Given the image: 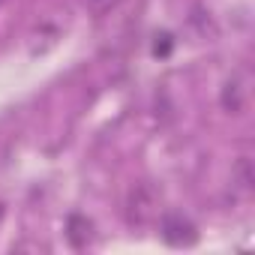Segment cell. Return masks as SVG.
Listing matches in <instances>:
<instances>
[{
	"instance_id": "6da1fadb",
	"label": "cell",
	"mask_w": 255,
	"mask_h": 255,
	"mask_svg": "<svg viewBox=\"0 0 255 255\" xmlns=\"http://www.w3.org/2000/svg\"><path fill=\"white\" fill-rule=\"evenodd\" d=\"M159 201H162V195H159V189L150 180L132 183L129 192H126V198H123V216H126V222L135 225V228L150 225L156 219V213H159Z\"/></svg>"
},
{
	"instance_id": "3957f363",
	"label": "cell",
	"mask_w": 255,
	"mask_h": 255,
	"mask_svg": "<svg viewBox=\"0 0 255 255\" xmlns=\"http://www.w3.org/2000/svg\"><path fill=\"white\" fill-rule=\"evenodd\" d=\"M219 102H222V108L228 114H240L243 111V105H246V87H243V81L237 75L225 81V87L219 93Z\"/></svg>"
},
{
	"instance_id": "8992f818",
	"label": "cell",
	"mask_w": 255,
	"mask_h": 255,
	"mask_svg": "<svg viewBox=\"0 0 255 255\" xmlns=\"http://www.w3.org/2000/svg\"><path fill=\"white\" fill-rule=\"evenodd\" d=\"M84 3V9L90 12V15H105V12H111L120 0H81Z\"/></svg>"
},
{
	"instance_id": "ba28073f",
	"label": "cell",
	"mask_w": 255,
	"mask_h": 255,
	"mask_svg": "<svg viewBox=\"0 0 255 255\" xmlns=\"http://www.w3.org/2000/svg\"><path fill=\"white\" fill-rule=\"evenodd\" d=\"M0 3H3V0H0Z\"/></svg>"
},
{
	"instance_id": "52a82bcc",
	"label": "cell",
	"mask_w": 255,
	"mask_h": 255,
	"mask_svg": "<svg viewBox=\"0 0 255 255\" xmlns=\"http://www.w3.org/2000/svg\"><path fill=\"white\" fill-rule=\"evenodd\" d=\"M0 216H3V204H0Z\"/></svg>"
},
{
	"instance_id": "5b68a950",
	"label": "cell",
	"mask_w": 255,
	"mask_h": 255,
	"mask_svg": "<svg viewBox=\"0 0 255 255\" xmlns=\"http://www.w3.org/2000/svg\"><path fill=\"white\" fill-rule=\"evenodd\" d=\"M231 177H234V183H237V189H240V192H249V189H252V183H255L252 159H249V156H240V159L234 162V168H231Z\"/></svg>"
},
{
	"instance_id": "277c9868",
	"label": "cell",
	"mask_w": 255,
	"mask_h": 255,
	"mask_svg": "<svg viewBox=\"0 0 255 255\" xmlns=\"http://www.w3.org/2000/svg\"><path fill=\"white\" fill-rule=\"evenodd\" d=\"M90 231H93V225H90V219H87V216L72 213V216L66 219V240H69L75 249H84V246H87Z\"/></svg>"
},
{
	"instance_id": "7a4b0ae2",
	"label": "cell",
	"mask_w": 255,
	"mask_h": 255,
	"mask_svg": "<svg viewBox=\"0 0 255 255\" xmlns=\"http://www.w3.org/2000/svg\"><path fill=\"white\" fill-rule=\"evenodd\" d=\"M159 234L168 246H192L198 240V231L189 219H183L180 213H165L162 216V225H159Z\"/></svg>"
}]
</instances>
